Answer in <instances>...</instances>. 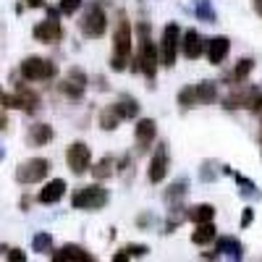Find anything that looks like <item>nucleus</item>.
<instances>
[{
  "instance_id": "36",
  "label": "nucleus",
  "mask_w": 262,
  "mask_h": 262,
  "mask_svg": "<svg viewBox=\"0 0 262 262\" xmlns=\"http://www.w3.org/2000/svg\"><path fill=\"white\" fill-rule=\"evenodd\" d=\"M215 176H217V170L212 173V163H205L202 170H200V179H202L205 184H210V181H215Z\"/></svg>"
},
{
  "instance_id": "26",
  "label": "nucleus",
  "mask_w": 262,
  "mask_h": 262,
  "mask_svg": "<svg viewBox=\"0 0 262 262\" xmlns=\"http://www.w3.org/2000/svg\"><path fill=\"white\" fill-rule=\"evenodd\" d=\"M200 105V97H196V84H186L179 92V107L181 111H191V107Z\"/></svg>"
},
{
  "instance_id": "28",
  "label": "nucleus",
  "mask_w": 262,
  "mask_h": 262,
  "mask_svg": "<svg viewBox=\"0 0 262 262\" xmlns=\"http://www.w3.org/2000/svg\"><path fill=\"white\" fill-rule=\"evenodd\" d=\"M116 173V160L111 158V155H105L97 165H92V176L97 179V181H102V179H111Z\"/></svg>"
},
{
  "instance_id": "23",
  "label": "nucleus",
  "mask_w": 262,
  "mask_h": 262,
  "mask_svg": "<svg viewBox=\"0 0 262 262\" xmlns=\"http://www.w3.org/2000/svg\"><path fill=\"white\" fill-rule=\"evenodd\" d=\"M116 111H118V116H121L123 121H131V118L139 116V102H137V97L123 95V97L116 102Z\"/></svg>"
},
{
  "instance_id": "32",
  "label": "nucleus",
  "mask_w": 262,
  "mask_h": 262,
  "mask_svg": "<svg viewBox=\"0 0 262 262\" xmlns=\"http://www.w3.org/2000/svg\"><path fill=\"white\" fill-rule=\"evenodd\" d=\"M32 249L37 254H53V236L48 231H39L34 238H32Z\"/></svg>"
},
{
  "instance_id": "25",
  "label": "nucleus",
  "mask_w": 262,
  "mask_h": 262,
  "mask_svg": "<svg viewBox=\"0 0 262 262\" xmlns=\"http://www.w3.org/2000/svg\"><path fill=\"white\" fill-rule=\"evenodd\" d=\"M196 97H200V105H212L217 100V84L215 81H200L196 84Z\"/></svg>"
},
{
  "instance_id": "39",
  "label": "nucleus",
  "mask_w": 262,
  "mask_h": 262,
  "mask_svg": "<svg viewBox=\"0 0 262 262\" xmlns=\"http://www.w3.org/2000/svg\"><path fill=\"white\" fill-rule=\"evenodd\" d=\"M152 223H155V217H152L149 212H144V215L137 217V226H139V228H147V226H152Z\"/></svg>"
},
{
  "instance_id": "30",
  "label": "nucleus",
  "mask_w": 262,
  "mask_h": 262,
  "mask_svg": "<svg viewBox=\"0 0 262 262\" xmlns=\"http://www.w3.org/2000/svg\"><path fill=\"white\" fill-rule=\"evenodd\" d=\"M194 16L205 21V24H215L217 21V13L210 8V0H194Z\"/></svg>"
},
{
  "instance_id": "41",
  "label": "nucleus",
  "mask_w": 262,
  "mask_h": 262,
  "mask_svg": "<svg viewBox=\"0 0 262 262\" xmlns=\"http://www.w3.org/2000/svg\"><path fill=\"white\" fill-rule=\"evenodd\" d=\"M29 8H45V0H27Z\"/></svg>"
},
{
  "instance_id": "35",
  "label": "nucleus",
  "mask_w": 262,
  "mask_h": 262,
  "mask_svg": "<svg viewBox=\"0 0 262 262\" xmlns=\"http://www.w3.org/2000/svg\"><path fill=\"white\" fill-rule=\"evenodd\" d=\"M123 252L128 254V259L131 257H147L149 247H144V244H128V247H123Z\"/></svg>"
},
{
  "instance_id": "27",
  "label": "nucleus",
  "mask_w": 262,
  "mask_h": 262,
  "mask_svg": "<svg viewBox=\"0 0 262 262\" xmlns=\"http://www.w3.org/2000/svg\"><path fill=\"white\" fill-rule=\"evenodd\" d=\"M121 121H123V118L118 116L116 105H111V107H105V111H100V128H102V131H113V128H118Z\"/></svg>"
},
{
  "instance_id": "37",
  "label": "nucleus",
  "mask_w": 262,
  "mask_h": 262,
  "mask_svg": "<svg viewBox=\"0 0 262 262\" xmlns=\"http://www.w3.org/2000/svg\"><path fill=\"white\" fill-rule=\"evenodd\" d=\"M254 221V210L252 207H244V215H242V228H249Z\"/></svg>"
},
{
  "instance_id": "9",
  "label": "nucleus",
  "mask_w": 262,
  "mask_h": 262,
  "mask_svg": "<svg viewBox=\"0 0 262 262\" xmlns=\"http://www.w3.org/2000/svg\"><path fill=\"white\" fill-rule=\"evenodd\" d=\"M168 163H170V158H168V144L160 142V144L155 147V152H152L149 165H147V179H149V184H160V181L168 176Z\"/></svg>"
},
{
  "instance_id": "29",
  "label": "nucleus",
  "mask_w": 262,
  "mask_h": 262,
  "mask_svg": "<svg viewBox=\"0 0 262 262\" xmlns=\"http://www.w3.org/2000/svg\"><path fill=\"white\" fill-rule=\"evenodd\" d=\"M184 221H186V207H181V205H170L168 221H165V233H173Z\"/></svg>"
},
{
  "instance_id": "38",
  "label": "nucleus",
  "mask_w": 262,
  "mask_h": 262,
  "mask_svg": "<svg viewBox=\"0 0 262 262\" xmlns=\"http://www.w3.org/2000/svg\"><path fill=\"white\" fill-rule=\"evenodd\" d=\"M6 257H8L11 262H24V259H27V254L21 252V249H8V252H6Z\"/></svg>"
},
{
  "instance_id": "20",
  "label": "nucleus",
  "mask_w": 262,
  "mask_h": 262,
  "mask_svg": "<svg viewBox=\"0 0 262 262\" xmlns=\"http://www.w3.org/2000/svg\"><path fill=\"white\" fill-rule=\"evenodd\" d=\"M252 69H254V60L252 58H242L233 69L226 74V84H231V86H236V84H244L247 81V76L252 74Z\"/></svg>"
},
{
  "instance_id": "46",
  "label": "nucleus",
  "mask_w": 262,
  "mask_h": 262,
  "mask_svg": "<svg viewBox=\"0 0 262 262\" xmlns=\"http://www.w3.org/2000/svg\"><path fill=\"white\" fill-rule=\"evenodd\" d=\"M259 142H262V128H259Z\"/></svg>"
},
{
  "instance_id": "24",
  "label": "nucleus",
  "mask_w": 262,
  "mask_h": 262,
  "mask_svg": "<svg viewBox=\"0 0 262 262\" xmlns=\"http://www.w3.org/2000/svg\"><path fill=\"white\" fill-rule=\"evenodd\" d=\"M215 236H217V228H215V223L210 221V223H200V226H196V231L191 233V242L200 244V247H205V244L215 242Z\"/></svg>"
},
{
  "instance_id": "15",
  "label": "nucleus",
  "mask_w": 262,
  "mask_h": 262,
  "mask_svg": "<svg viewBox=\"0 0 262 262\" xmlns=\"http://www.w3.org/2000/svg\"><path fill=\"white\" fill-rule=\"evenodd\" d=\"M228 50H231V39L228 37H212L207 39V48H205V55L212 66H221L226 58H228Z\"/></svg>"
},
{
  "instance_id": "8",
  "label": "nucleus",
  "mask_w": 262,
  "mask_h": 262,
  "mask_svg": "<svg viewBox=\"0 0 262 262\" xmlns=\"http://www.w3.org/2000/svg\"><path fill=\"white\" fill-rule=\"evenodd\" d=\"M66 163H69L71 173L84 176L86 170H92V149L84 142H74L69 149H66Z\"/></svg>"
},
{
  "instance_id": "6",
  "label": "nucleus",
  "mask_w": 262,
  "mask_h": 262,
  "mask_svg": "<svg viewBox=\"0 0 262 262\" xmlns=\"http://www.w3.org/2000/svg\"><path fill=\"white\" fill-rule=\"evenodd\" d=\"M181 27L173 21V24H165L163 29V37H160V66L165 69H173L176 66V55H179V48H181Z\"/></svg>"
},
{
  "instance_id": "1",
  "label": "nucleus",
  "mask_w": 262,
  "mask_h": 262,
  "mask_svg": "<svg viewBox=\"0 0 262 262\" xmlns=\"http://www.w3.org/2000/svg\"><path fill=\"white\" fill-rule=\"evenodd\" d=\"M137 37H139V53H137L139 71L144 74V79L149 81V86H155L158 66H160V50L155 48V42L149 39V27L144 24V21H139V24H137Z\"/></svg>"
},
{
  "instance_id": "4",
  "label": "nucleus",
  "mask_w": 262,
  "mask_h": 262,
  "mask_svg": "<svg viewBox=\"0 0 262 262\" xmlns=\"http://www.w3.org/2000/svg\"><path fill=\"white\" fill-rule=\"evenodd\" d=\"M107 202H111V191H107L102 184L81 186V189L71 196V205H74L76 210H102Z\"/></svg>"
},
{
  "instance_id": "16",
  "label": "nucleus",
  "mask_w": 262,
  "mask_h": 262,
  "mask_svg": "<svg viewBox=\"0 0 262 262\" xmlns=\"http://www.w3.org/2000/svg\"><path fill=\"white\" fill-rule=\"evenodd\" d=\"M155 137H158V123L152 121V118H142V121L134 126V139H137L139 149H147V147H152Z\"/></svg>"
},
{
  "instance_id": "17",
  "label": "nucleus",
  "mask_w": 262,
  "mask_h": 262,
  "mask_svg": "<svg viewBox=\"0 0 262 262\" xmlns=\"http://www.w3.org/2000/svg\"><path fill=\"white\" fill-rule=\"evenodd\" d=\"M63 194H66V181L63 179H53V181H48L45 186L39 189L37 202L39 205H55V202L63 200Z\"/></svg>"
},
{
  "instance_id": "45",
  "label": "nucleus",
  "mask_w": 262,
  "mask_h": 262,
  "mask_svg": "<svg viewBox=\"0 0 262 262\" xmlns=\"http://www.w3.org/2000/svg\"><path fill=\"white\" fill-rule=\"evenodd\" d=\"M6 158V152H3V147H0V160H3Z\"/></svg>"
},
{
  "instance_id": "10",
  "label": "nucleus",
  "mask_w": 262,
  "mask_h": 262,
  "mask_svg": "<svg viewBox=\"0 0 262 262\" xmlns=\"http://www.w3.org/2000/svg\"><path fill=\"white\" fill-rule=\"evenodd\" d=\"M3 107H16V111H27V113H34L39 107V95L29 86H16V92L6 97V105Z\"/></svg>"
},
{
  "instance_id": "3",
  "label": "nucleus",
  "mask_w": 262,
  "mask_h": 262,
  "mask_svg": "<svg viewBox=\"0 0 262 262\" xmlns=\"http://www.w3.org/2000/svg\"><path fill=\"white\" fill-rule=\"evenodd\" d=\"M79 29L86 39H100L105 32H107V16H105V8L100 3H90L81 13V21H79Z\"/></svg>"
},
{
  "instance_id": "33",
  "label": "nucleus",
  "mask_w": 262,
  "mask_h": 262,
  "mask_svg": "<svg viewBox=\"0 0 262 262\" xmlns=\"http://www.w3.org/2000/svg\"><path fill=\"white\" fill-rule=\"evenodd\" d=\"M223 173H226V176H231L238 186H242V194H259V191H257V186H254L249 179H244L242 173H236V170H231V168H223Z\"/></svg>"
},
{
  "instance_id": "40",
  "label": "nucleus",
  "mask_w": 262,
  "mask_h": 262,
  "mask_svg": "<svg viewBox=\"0 0 262 262\" xmlns=\"http://www.w3.org/2000/svg\"><path fill=\"white\" fill-rule=\"evenodd\" d=\"M249 111H252V113H257V116H262V92L257 95V100L252 102V107H249Z\"/></svg>"
},
{
  "instance_id": "13",
  "label": "nucleus",
  "mask_w": 262,
  "mask_h": 262,
  "mask_svg": "<svg viewBox=\"0 0 262 262\" xmlns=\"http://www.w3.org/2000/svg\"><path fill=\"white\" fill-rule=\"evenodd\" d=\"M259 92H262V90H257V86H242V90H233V92L223 100V107H226V111H238V107H247V111H249Z\"/></svg>"
},
{
  "instance_id": "11",
  "label": "nucleus",
  "mask_w": 262,
  "mask_h": 262,
  "mask_svg": "<svg viewBox=\"0 0 262 262\" xmlns=\"http://www.w3.org/2000/svg\"><path fill=\"white\" fill-rule=\"evenodd\" d=\"M32 34H34L37 42H45V45H55V42L63 39V27H60V21H58V18L48 16L45 21H39V24L32 29Z\"/></svg>"
},
{
  "instance_id": "34",
  "label": "nucleus",
  "mask_w": 262,
  "mask_h": 262,
  "mask_svg": "<svg viewBox=\"0 0 262 262\" xmlns=\"http://www.w3.org/2000/svg\"><path fill=\"white\" fill-rule=\"evenodd\" d=\"M81 6H84V0H58V11H60L63 16H71V13H76Z\"/></svg>"
},
{
  "instance_id": "2",
  "label": "nucleus",
  "mask_w": 262,
  "mask_h": 262,
  "mask_svg": "<svg viewBox=\"0 0 262 262\" xmlns=\"http://www.w3.org/2000/svg\"><path fill=\"white\" fill-rule=\"evenodd\" d=\"M131 63V24L121 16L116 34H113V58H111V69L113 71H126V66Z\"/></svg>"
},
{
  "instance_id": "21",
  "label": "nucleus",
  "mask_w": 262,
  "mask_h": 262,
  "mask_svg": "<svg viewBox=\"0 0 262 262\" xmlns=\"http://www.w3.org/2000/svg\"><path fill=\"white\" fill-rule=\"evenodd\" d=\"M53 137H55V131H53L50 123H34V126H29V144L32 147H45V144L53 142Z\"/></svg>"
},
{
  "instance_id": "31",
  "label": "nucleus",
  "mask_w": 262,
  "mask_h": 262,
  "mask_svg": "<svg viewBox=\"0 0 262 262\" xmlns=\"http://www.w3.org/2000/svg\"><path fill=\"white\" fill-rule=\"evenodd\" d=\"M184 194H186V181H176V184H170V186L165 189L163 200H165V205L170 207V205H179V202L184 200Z\"/></svg>"
},
{
  "instance_id": "42",
  "label": "nucleus",
  "mask_w": 262,
  "mask_h": 262,
  "mask_svg": "<svg viewBox=\"0 0 262 262\" xmlns=\"http://www.w3.org/2000/svg\"><path fill=\"white\" fill-rule=\"evenodd\" d=\"M8 126V116H6V111H0V131H3Z\"/></svg>"
},
{
  "instance_id": "44",
  "label": "nucleus",
  "mask_w": 262,
  "mask_h": 262,
  "mask_svg": "<svg viewBox=\"0 0 262 262\" xmlns=\"http://www.w3.org/2000/svg\"><path fill=\"white\" fill-rule=\"evenodd\" d=\"M6 97H8V95H6L3 90H0V105H6Z\"/></svg>"
},
{
  "instance_id": "14",
  "label": "nucleus",
  "mask_w": 262,
  "mask_h": 262,
  "mask_svg": "<svg viewBox=\"0 0 262 262\" xmlns=\"http://www.w3.org/2000/svg\"><path fill=\"white\" fill-rule=\"evenodd\" d=\"M205 48H207V39L196 32V29L184 32V37H181V50H184V55H186L189 60H196L200 55H205Z\"/></svg>"
},
{
  "instance_id": "7",
  "label": "nucleus",
  "mask_w": 262,
  "mask_h": 262,
  "mask_svg": "<svg viewBox=\"0 0 262 262\" xmlns=\"http://www.w3.org/2000/svg\"><path fill=\"white\" fill-rule=\"evenodd\" d=\"M50 160L48 158H32L27 163H21L16 168V181L18 184H39V181H45L48 179V173H50Z\"/></svg>"
},
{
  "instance_id": "5",
  "label": "nucleus",
  "mask_w": 262,
  "mask_h": 262,
  "mask_svg": "<svg viewBox=\"0 0 262 262\" xmlns=\"http://www.w3.org/2000/svg\"><path fill=\"white\" fill-rule=\"evenodd\" d=\"M18 71H21V76H24L27 81H50V79L58 76V66L53 60H48V58L32 55L27 60H21Z\"/></svg>"
},
{
  "instance_id": "18",
  "label": "nucleus",
  "mask_w": 262,
  "mask_h": 262,
  "mask_svg": "<svg viewBox=\"0 0 262 262\" xmlns=\"http://www.w3.org/2000/svg\"><path fill=\"white\" fill-rule=\"evenodd\" d=\"M55 262H92L95 257L86 252V249H81L79 244H66V247H60L58 252H53L50 254Z\"/></svg>"
},
{
  "instance_id": "19",
  "label": "nucleus",
  "mask_w": 262,
  "mask_h": 262,
  "mask_svg": "<svg viewBox=\"0 0 262 262\" xmlns=\"http://www.w3.org/2000/svg\"><path fill=\"white\" fill-rule=\"evenodd\" d=\"M215 249L221 252V257H228V259H242L244 257V244L233 236H221L215 242Z\"/></svg>"
},
{
  "instance_id": "12",
  "label": "nucleus",
  "mask_w": 262,
  "mask_h": 262,
  "mask_svg": "<svg viewBox=\"0 0 262 262\" xmlns=\"http://www.w3.org/2000/svg\"><path fill=\"white\" fill-rule=\"evenodd\" d=\"M60 92L66 97H71V100L84 97V92H86V74L81 69H69L66 79L60 81Z\"/></svg>"
},
{
  "instance_id": "43",
  "label": "nucleus",
  "mask_w": 262,
  "mask_h": 262,
  "mask_svg": "<svg viewBox=\"0 0 262 262\" xmlns=\"http://www.w3.org/2000/svg\"><path fill=\"white\" fill-rule=\"evenodd\" d=\"M252 6H254V11L262 16V0H252Z\"/></svg>"
},
{
  "instance_id": "22",
  "label": "nucleus",
  "mask_w": 262,
  "mask_h": 262,
  "mask_svg": "<svg viewBox=\"0 0 262 262\" xmlns=\"http://www.w3.org/2000/svg\"><path fill=\"white\" fill-rule=\"evenodd\" d=\"M186 221H191L194 226H200V223H210L215 221V207L202 202V205H194V207H186Z\"/></svg>"
}]
</instances>
